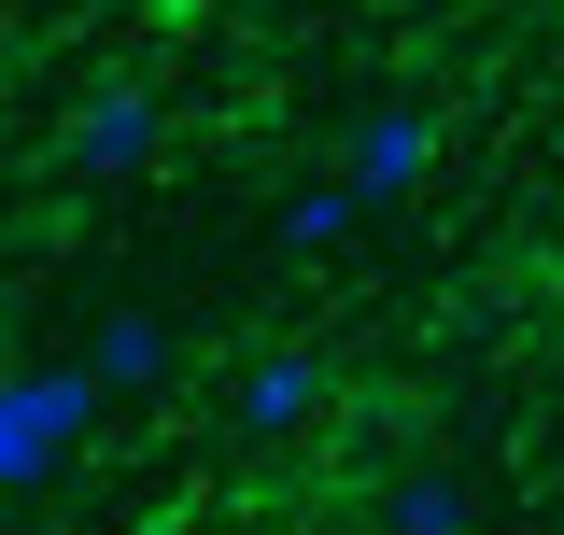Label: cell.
I'll return each instance as SVG.
<instances>
[{
	"label": "cell",
	"mask_w": 564,
	"mask_h": 535,
	"mask_svg": "<svg viewBox=\"0 0 564 535\" xmlns=\"http://www.w3.org/2000/svg\"><path fill=\"white\" fill-rule=\"evenodd\" d=\"M269 226H282V254H339L352 226H367V184H352V170H325V184H296Z\"/></svg>",
	"instance_id": "obj_6"
},
{
	"label": "cell",
	"mask_w": 564,
	"mask_h": 535,
	"mask_svg": "<svg viewBox=\"0 0 564 535\" xmlns=\"http://www.w3.org/2000/svg\"><path fill=\"white\" fill-rule=\"evenodd\" d=\"M311 423H325V352H254L226 381V437L240 451H296Z\"/></svg>",
	"instance_id": "obj_2"
},
{
	"label": "cell",
	"mask_w": 564,
	"mask_h": 535,
	"mask_svg": "<svg viewBox=\"0 0 564 535\" xmlns=\"http://www.w3.org/2000/svg\"><path fill=\"white\" fill-rule=\"evenodd\" d=\"M466 522H480V507H466L452 466H410L395 493H381V535H466Z\"/></svg>",
	"instance_id": "obj_7"
},
{
	"label": "cell",
	"mask_w": 564,
	"mask_h": 535,
	"mask_svg": "<svg viewBox=\"0 0 564 535\" xmlns=\"http://www.w3.org/2000/svg\"><path fill=\"white\" fill-rule=\"evenodd\" d=\"M339 170L367 184V211H395V198L423 184V170H437V113H423V99H381V113H352Z\"/></svg>",
	"instance_id": "obj_4"
},
{
	"label": "cell",
	"mask_w": 564,
	"mask_h": 535,
	"mask_svg": "<svg viewBox=\"0 0 564 535\" xmlns=\"http://www.w3.org/2000/svg\"><path fill=\"white\" fill-rule=\"evenodd\" d=\"M99 408H113V395H99L85 352H57V367H0V507L43 493V479L99 437Z\"/></svg>",
	"instance_id": "obj_1"
},
{
	"label": "cell",
	"mask_w": 564,
	"mask_h": 535,
	"mask_svg": "<svg viewBox=\"0 0 564 535\" xmlns=\"http://www.w3.org/2000/svg\"><path fill=\"white\" fill-rule=\"evenodd\" d=\"M85 367H99V395H170L184 325H170V310H99V325H85Z\"/></svg>",
	"instance_id": "obj_5"
},
{
	"label": "cell",
	"mask_w": 564,
	"mask_h": 535,
	"mask_svg": "<svg viewBox=\"0 0 564 535\" xmlns=\"http://www.w3.org/2000/svg\"><path fill=\"white\" fill-rule=\"evenodd\" d=\"M155 141H170L155 85H85V113H70V170H85V184H128V170H155Z\"/></svg>",
	"instance_id": "obj_3"
}]
</instances>
